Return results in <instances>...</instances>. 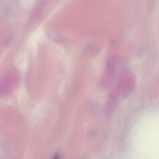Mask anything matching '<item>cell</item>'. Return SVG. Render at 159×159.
<instances>
[{
	"label": "cell",
	"mask_w": 159,
	"mask_h": 159,
	"mask_svg": "<svg viewBox=\"0 0 159 159\" xmlns=\"http://www.w3.org/2000/svg\"><path fill=\"white\" fill-rule=\"evenodd\" d=\"M13 36L11 35H9V36L7 37L6 41H5L4 45L5 47H8L10 44H11L12 42H13Z\"/></svg>",
	"instance_id": "obj_4"
},
{
	"label": "cell",
	"mask_w": 159,
	"mask_h": 159,
	"mask_svg": "<svg viewBox=\"0 0 159 159\" xmlns=\"http://www.w3.org/2000/svg\"><path fill=\"white\" fill-rule=\"evenodd\" d=\"M53 159H60V156L58 154H57L54 157Z\"/></svg>",
	"instance_id": "obj_5"
},
{
	"label": "cell",
	"mask_w": 159,
	"mask_h": 159,
	"mask_svg": "<svg viewBox=\"0 0 159 159\" xmlns=\"http://www.w3.org/2000/svg\"><path fill=\"white\" fill-rule=\"evenodd\" d=\"M19 80L18 72L12 69L7 72L0 79V97L7 95L17 85Z\"/></svg>",
	"instance_id": "obj_1"
},
{
	"label": "cell",
	"mask_w": 159,
	"mask_h": 159,
	"mask_svg": "<svg viewBox=\"0 0 159 159\" xmlns=\"http://www.w3.org/2000/svg\"><path fill=\"white\" fill-rule=\"evenodd\" d=\"M116 98L109 97V100L106 104L105 106L104 111L107 114H111L114 111L116 106Z\"/></svg>",
	"instance_id": "obj_3"
},
{
	"label": "cell",
	"mask_w": 159,
	"mask_h": 159,
	"mask_svg": "<svg viewBox=\"0 0 159 159\" xmlns=\"http://www.w3.org/2000/svg\"><path fill=\"white\" fill-rule=\"evenodd\" d=\"M115 59L110 56L107 61L104 72L101 80V84L103 87L107 88L111 85L115 75Z\"/></svg>",
	"instance_id": "obj_2"
}]
</instances>
